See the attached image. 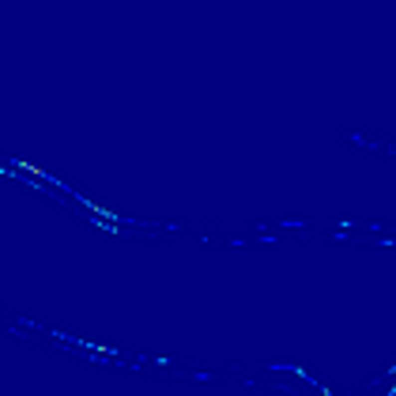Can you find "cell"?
<instances>
[{
    "label": "cell",
    "mask_w": 396,
    "mask_h": 396,
    "mask_svg": "<svg viewBox=\"0 0 396 396\" xmlns=\"http://www.w3.org/2000/svg\"><path fill=\"white\" fill-rule=\"evenodd\" d=\"M79 204L87 207V211H95V215H102V219H117L121 211H113V207H102V204H95V200H87V197H79Z\"/></svg>",
    "instance_id": "6da1fadb"
}]
</instances>
